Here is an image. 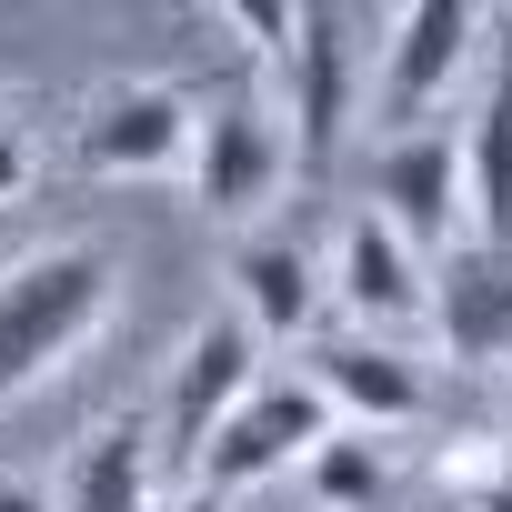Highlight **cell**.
<instances>
[{
    "instance_id": "cell-1",
    "label": "cell",
    "mask_w": 512,
    "mask_h": 512,
    "mask_svg": "<svg viewBox=\"0 0 512 512\" xmlns=\"http://www.w3.org/2000/svg\"><path fill=\"white\" fill-rule=\"evenodd\" d=\"M111 292H121L111 251H91V241H41L0 272V412L31 402L41 382H61L101 342Z\"/></svg>"
},
{
    "instance_id": "cell-2",
    "label": "cell",
    "mask_w": 512,
    "mask_h": 512,
    "mask_svg": "<svg viewBox=\"0 0 512 512\" xmlns=\"http://www.w3.org/2000/svg\"><path fill=\"white\" fill-rule=\"evenodd\" d=\"M342 432V412L312 392V372H282V382H262L221 432H211V452L191 462V492H251V482H272L282 462H312L322 442Z\"/></svg>"
},
{
    "instance_id": "cell-3",
    "label": "cell",
    "mask_w": 512,
    "mask_h": 512,
    "mask_svg": "<svg viewBox=\"0 0 512 512\" xmlns=\"http://www.w3.org/2000/svg\"><path fill=\"white\" fill-rule=\"evenodd\" d=\"M282 181H292V131H282V111L251 91V81H231V91L201 111V141H191V201H201L211 221H251Z\"/></svg>"
},
{
    "instance_id": "cell-4",
    "label": "cell",
    "mask_w": 512,
    "mask_h": 512,
    "mask_svg": "<svg viewBox=\"0 0 512 512\" xmlns=\"http://www.w3.org/2000/svg\"><path fill=\"white\" fill-rule=\"evenodd\" d=\"M262 392V332H251L241 312H211V322H191V342H181V362H171V392H161V462H201L211 452V432Z\"/></svg>"
},
{
    "instance_id": "cell-5",
    "label": "cell",
    "mask_w": 512,
    "mask_h": 512,
    "mask_svg": "<svg viewBox=\"0 0 512 512\" xmlns=\"http://www.w3.org/2000/svg\"><path fill=\"white\" fill-rule=\"evenodd\" d=\"M362 21L352 11H302V31H292V101H282V131H292V171H332V151H342V121H352V91H362V41H352Z\"/></svg>"
},
{
    "instance_id": "cell-6",
    "label": "cell",
    "mask_w": 512,
    "mask_h": 512,
    "mask_svg": "<svg viewBox=\"0 0 512 512\" xmlns=\"http://www.w3.org/2000/svg\"><path fill=\"white\" fill-rule=\"evenodd\" d=\"M191 141H201V101L181 81H111L81 121V161L111 171V181H161V171H191Z\"/></svg>"
},
{
    "instance_id": "cell-7",
    "label": "cell",
    "mask_w": 512,
    "mask_h": 512,
    "mask_svg": "<svg viewBox=\"0 0 512 512\" xmlns=\"http://www.w3.org/2000/svg\"><path fill=\"white\" fill-rule=\"evenodd\" d=\"M372 211L412 241V251H452V241H472L462 231V151H452V131H402V141H382L372 151Z\"/></svg>"
},
{
    "instance_id": "cell-8",
    "label": "cell",
    "mask_w": 512,
    "mask_h": 512,
    "mask_svg": "<svg viewBox=\"0 0 512 512\" xmlns=\"http://www.w3.org/2000/svg\"><path fill=\"white\" fill-rule=\"evenodd\" d=\"M482 31H492L482 0H412V11L392 21V61H382V121H412L422 131V111L452 101V81L472 71Z\"/></svg>"
},
{
    "instance_id": "cell-9",
    "label": "cell",
    "mask_w": 512,
    "mask_h": 512,
    "mask_svg": "<svg viewBox=\"0 0 512 512\" xmlns=\"http://www.w3.org/2000/svg\"><path fill=\"white\" fill-rule=\"evenodd\" d=\"M332 302L362 322V342H372V332H402V322H422V312H432L422 251H412L382 211H352V221H342V251H332Z\"/></svg>"
},
{
    "instance_id": "cell-10",
    "label": "cell",
    "mask_w": 512,
    "mask_h": 512,
    "mask_svg": "<svg viewBox=\"0 0 512 512\" xmlns=\"http://www.w3.org/2000/svg\"><path fill=\"white\" fill-rule=\"evenodd\" d=\"M231 292H241V322L262 342H302L332 302V262L302 241V231H262L231 251Z\"/></svg>"
},
{
    "instance_id": "cell-11",
    "label": "cell",
    "mask_w": 512,
    "mask_h": 512,
    "mask_svg": "<svg viewBox=\"0 0 512 512\" xmlns=\"http://www.w3.org/2000/svg\"><path fill=\"white\" fill-rule=\"evenodd\" d=\"M432 332L452 342V362H512V251H482V241L442 251Z\"/></svg>"
},
{
    "instance_id": "cell-12",
    "label": "cell",
    "mask_w": 512,
    "mask_h": 512,
    "mask_svg": "<svg viewBox=\"0 0 512 512\" xmlns=\"http://www.w3.org/2000/svg\"><path fill=\"white\" fill-rule=\"evenodd\" d=\"M61 512H171L161 502V432L141 412L91 422L71 472H61Z\"/></svg>"
},
{
    "instance_id": "cell-13",
    "label": "cell",
    "mask_w": 512,
    "mask_h": 512,
    "mask_svg": "<svg viewBox=\"0 0 512 512\" xmlns=\"http://www.w3.org/2000/svg\"><path fill=\"white\" fill-rule=\"evenodd\" d=\"M312 392L352 422V432H402L432 412V382L392 352V342H322L312 352Z\"/></svg>"
},
{
    "instance_id": "cell-14",
    "label": "cell",
    "mask_w": 512,
    "mask_h": 512,
    "mask_svg": "<svg viewBox=\"0 0 512 512\" xmlns=\"http://www.w3.org/2000/svg\"><path fill=\"white\" fill-rule=\"evenodd\" d=\"M462 201H472V241L512 251V61H492V91L462 131Z\"/></svg>"
},
{
    "instance_id": "cell-15",
    "label": "cell",
    "mask_w": 512,
    "mask_h": 512,
    "mask_svg": "<svg viewBox=\"0 0 512 512\" xmlns=\"http://www.w3.org/2000/svg\"><path fill=\"white\" fill-rule=\"evenodd\" d=\"M312 502H322V512H382V502H392V462H382V442L342 422V432L312 452Z\"/></svg>"
},
{
    "instance_id": "cell-16",
    "label": "cell",
    "mask_w": 512,
    "mask_h": 512,
    "mask_svg": "<svg viewBox=\"0 0 512 512\" xmlns=\"http://www.w3.org/2000/svg\"><path fill=\"white\" fill-rule=\"evenodd\" d=\"M221 31H241V41H251V61H292L302 11H292V0H221Z\"/></svg>"
},
{
    "instance_id": "cell-17",
    "label": "cell",
    "mask_w": 512,
    "mask_h": 512,
    "mask_svg": "<svg viewBox=\"0 0 512 512\" xmlns=\"http://www.w3.org/2000/svg\"><path fill=\"white\" fill-rule=\"evenodd\" d=\"M502 472H512V442H502V432H492V442H452V452H442V492H452V502H462V492H482V482H502Z\"/></svg>"
},
{
    "instance_id": "cell-18",
    "label": "cell",
    "mask_w": 512,
    "mask_h": 512,
    "mask_svg": "<svg viewBox=\"0 0 512 512\" xmlns=\"http://www.w3.org/2000/svg\"><path fill=\"white\" fill-rule=\"evenodd\" d=\"M21 191H31V141H21L11 121H0V211H11Z\"/></svg>"
},
{
    "instance_id": "cell-19",
    "label": "cell",
    "mask_w": 512,
    "mask_h": 512,
    "mask_svg": "<svg viewBox=\"0 0 512 512\" xmlns=\"http://www.w3.org/2000/svg\"><path fill=\"white\" fill-rule=\"evenodd\" d=\"M0 512H61V502H51L41 482H0Z\"/></svg>"
},
{
    "instance_id": "cell-20",
    "label": "cell",
    "mask_w": 512,
    "mask_h": 512,
    "mask_svg": "<svg viewBox=\"0 0 512 512\" xmlns=\"http://www.w3.org/2000/svg\"><path fill=\"white\" fill-rule=\"evenodd\" d=\"M462 512H512V472H502V482H482V492H462Z\"/></svg>"
},
{
    "instance_id": "cell-21",
    "label": "cell",
    "mask_w": 512,
    "mask_h": 512,
    "mask_svg": "<svg viewBox=\"0 0 512 512\" xmlns=\"http://www.w3.org/2000/svg\"><path fill=\"white\" fill-rule=\"evenodd\" d=\"M171 512H231V502H221V492H181Z\"/></svg>"
},
{
    "instance_id": "cell-22",
    "label": "cell",
    "mask_w": 512,
    "mask_h": 512,
    "mask_svg": "<svg viewBox=\"0 0 512 512\" xmlns=\"http://www.w3.org/2000/svg\"><path fill=\"white\" fill-rule=\"evenodd\" d=\"M502 442H512V392H502Z\"/></svg>"
},
{
    "instance_id": "cell-23",
    "label": "cell",
    "mask_w": 512,
    "mask_h": 512,
    "mask_svg": "<svg viewBox=\"0 0 512 512\" xmlns=\"http://www.w3.org/2000/svg\"><path fill=\"white\" fill-rule=\"evenodd\" d=\"M502 61H512V41H502Z\"/></svg>"
}]
</instances>
